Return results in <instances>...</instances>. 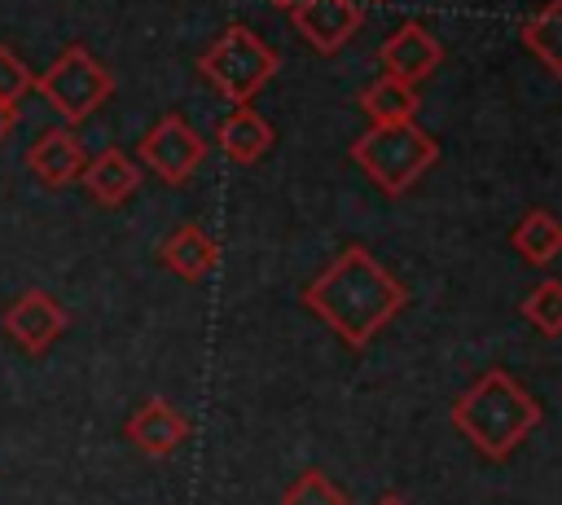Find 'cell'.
<instances>
[{"label": "cell", "instance_id": "obj_8", "mask_svg": "<svg viewBox=\"0 0 562 505\" xmlns=\"http://www.w3.org/2000/svg\"><path fill=\"white\" fill-rule=\"evenodd\" d=\"M378 66H382V75H391V79L417 88L422 79H430V75L443 66V44H439V35L426 31L422 22H400V26L382 40Z\"/></svg>", "mask_w": 562, "mask_h": 505}, {"label": "cell", "instance_id": "obj_11", "mask_svg": "<svg viewBox=\"0 0 562 505\" xmlns=\"http://www.w3.org/2000/svg\"><path fill=\"white\" fill-rule=\"evenodd\" d=\"M127 439L145 452V457H171L184 439H189V417L171 404V400H162V395H149L132 417H127Z\"/></svg>", "mask_w": 562, "mask_h": 505}, {"label": "cell", "instance_id": "obj_23", "mask_svg": "<svg viewBox=\"0 0 562 505\" xmlns=\"http://www.w3.org/2000/svg\"><path fill=\"white\" fill-rule=\"evenodd\" d=\"M268 4H281V9H294L299 0H268Z\"/></svg>", "mask_w": 562, "mask_h": 505}, {"label": "cell", "instance_id": "obj_21", "mask_svg": "<svg viewBox=\"0 0 562 505\" xmlns=\"http://www.w3.org/2000/svg\"><path fill=\"white\" fill-rule=\"evenodd\" d=\"M13 123H18V105H13V101H0V145H4V136L13 132Z\"/></svg>", "mask_w": 562, "mask_h": 505}, {"label": "cell", "instance_id": "obj_15", "mask_svg": "<svg viewBox=\"0 0 562 505\" xmlns=\"http://www.w3.org/2000/svg\"><path fill=\"white\" fill-rule=\"evenodd\" d=\"M509 246L522 263L549 268L562 255V220L549 206H527L509 228Z\"/></svg>", "mask_w": 562, "mask_h": 505}, {"label": "cell", "instance_id": "obj_10", "mask_svg": "<svg viewBox=\"0 0 562 505\" xmlns=\"http://www.w3.org/2000/svg\"><path fill=\"white\" fill-rule=\"evenodd\" d=\"M83 162H88V149H83V141L75 136V127H48V132H40V136L31 141V149H26L31 176H35L40 184H48V189H66L70 180H79Z\"/></svg>", "mask_w": 562, "mask_h": 505}, {"label": "cell", "instance_id": "obj_4", "mask_svg": "<svg viewBox=\"0 0 562 505\" xmlns=\"http://www.w3.org/2000/svg\"><path fill=\"white\" fill-rule=\"evenodd\" d=\"M277 70H281L277 48H272L259 31H250L246 22L224 26V31L198 53V75H202L228 105H250V101L268 88V79H272Z\"/></svg>", "mask_w": 562, "mask_h": 505}, {"label": "cell", "instance_id": "obj_16", "mask_svg": "<svg viewBox=\"0 0 562 505\" xmlns=\"http://www.w3.org/2000/svg\"><path fill=\"white\" fill-rule=\"evenodd\" d=\"M522 44L527 53L562 79V0H544L527 22H522Z\"/></svg>", "mask_w": 562, "mask_h": 505}, {"label": "cell", "instance_id": "obj_13", "mask_svg": "<svg viewBox=\"0 0 562 505\" xmlns=\"http://www.w3.org/2000/svg\"><path fill=\"white\" fill-rule=\"evenodd\" d=\"M79 180H83V189L92 193V202H101V206H123V202L140 189V162H136L132 154H123L119 145H110V149H101L97 158L83 162Z\"/></svg>", "mask_w": 562, "mask_h": 505}, {"label": "cell", "instance_id": "obj_14", "mask_svg": "<svg viewBox=\"0 0 562 505\" xmlns=\"http://www.w3.org/2000/svg\"><path fill=\"white\" fill-rule=\"evenodd\" d=\"M158 263L167 272H176L180 281H202L215 272L220 263V242L202 228V224H180L176 233H167V242L158 246Z\"/></svg>", "mask_w": 562, "mask_h": 505}, {"label": "cell", "instance_id": "obj_7", "mask_svg": "<svg viewBox=\"0 0 562 505\" xmlns=\"http://www.w3.org/2000/svg\"><path fill=\"white\" fill-rule=\"evenodd\" d=\"M290 22H294V31L303 35V44L312 53L334 57L364 26V9L356 0H299L290 9Z\"/></svg>", "mask_w": 562, "mask_h": 505}, {"label": "cell", "instance_id": "obj_22", "mask_svg": "<svg viewBox=\"0 0 562 505\" xmlns=\"http://www.w3.org/2000/svg\"><path fill=\"white\" fill-rule=\"evenodd\" d=\"M373 505H404V501H400V496H378Z\"/></svg>", "mask_w": 562, "mask_h": 505}, {"label": "cell", "instance_id": "obj_2", "mask_svg": "<svg viewBox=\"0 0 562 505\" xmlns=\"http://www.w3.org/2000/svg\"><path fill=\"white\" fill-rule=\"evenodd\" d=\"M448 417L483 457L505 461L540 426L544 408L518 378H509L505 369H487L457 395Z\"/></svg>", "mask_w": 562, "mask_h": 505}, {"label": "cell", "instance_id": "obj_1", "mask_svg": "<svg viewBox=\"0 0 562 505\" xmlns=\"http://www.w3.org/2000/svg\"><path fill=\"white\" fill-rule=\"evenodd\" d=\"M299 303L347 347H369L404 312L408 285L369 246H347L303 285Z\"/></svg>", "mask_w": 562, "mask_h": 505}, {"label": "cell", "instance_id": "obj_5", "mask_svg": "<svg viewBox=\"0 0 562 505\" xmlns=\"http://www.w3.org/2000/svg\"><path fill=\"white\" fill-rule=\"evenodd\" d=\"M35 92L66 119V127H75L110 101L114 75L83 44H70V48H61V57L44 75H35Z\"/></svg>", "mask_w": 562, "mask_h": 505}, {"label": "cell", "instance_id": "obj_18", "mask_svg": "<svg viewBox=\"0 0 562 505\" xmlns=\"http://www.w3.org/2000/svg\"><path fill=\"white\" fill-rule=\"evenodd\" d=\"M518 316L540 329L544 338H562V281L558 277H544L527 290V299L518 303Z\"/></svg>", "mask_w": 562, "mask_h": 505}, {"label": "cell", "instance_id": "obj_20", "mask_svg": "<svg viewBox=\"0 0 562 505\" xmlns=\"http://www.w3.org/2000/svg\"><path fill=\"white\" fill-rule=\"evenodd\" d=\"M26 92H35V70L9 48V44H0V101H22Z\"/></svg>", "mask_w": 562, "mask_h": 505}, {"label": "cell", "instance_id": "obj_3", "mask_svg": "<svg viewBox=\"0 0 562 505\" xmlns=\"http://www.w3.org/2000/svg\"><path fill=\"white\" fill-rule=\"evenodd\" d=\"M351 162L373 180L378 193L400 198L439 162V141L417 119L413 123H369L351 141Z\"/></svg>", "mask_w": 562, "mask_h": 505}, {"label": "cell", "instance_id": "obj_19", "mask_svg": "<svg viewBox=\"0 0 562 505\" xmlns=\"http://www.w3.org/2000/svg\"><path fill=\"white\" fill-rule=\"evenodd\" d=\"M281 505H347L342 487L321 470H299L294 483L281 492Z\"/></svg>", "mask_w": 562, "mask_h": 505}, {"label": "cell", "instance_id": "obj_9", "mask_svg": "<svg viewBox=\"0 0 562 505\" xmlns=\"http://www.w3.org/2000/svg\"><path fill=\"white\" fill-rule=\"evenodd\" d=\"M66 325H70L66 307H61L53 294H44V290H26V294H18V299L4 307V334H9L22 351H31V356H44V351L66 334Z\"/></svg>", "mask_w": 562, "mask_h": 505}, {"label": "cell", "instance_id": "obj_6", "mask_svg": "<svg viewBox=\"0 0 562 505\" xmlns=\"http://www.w3.org/2000/svg\"><path fill=\"white\" fill-rule=\"evenodd\" d=\"M136 154H140V162H145L162 184H184V180L202 167L206 141H202L180 114H162V119L140 136Z\"/></svg>", "mask_w": 562, "mask_h": 505}, {"label": "cell", "instance_id": "obj_17", "mask_svg": "<svg viewBox=\"0 0 562 505\" xmlns=\"http://www.w3.org/2000/svg\"><path fill=\"white\" fill-rule=\"evenodd\" d=\"M360 114H369V123H413L417 119V88L382 75L360 92Z\"/></svg>", "mask_w": 562, "mask_h": 505}, {"label": "cell", "instance_id": "obj_12", "mask_svg": "<svg viewBox=\"0 0 562 505\" xmlns=\"http://www.w3.org/2000/svg\"><path fill=\"white\" fill-rule=\"evenodd\" d=\"M272 141H277V132H272V123H268L255 105H233V110L220 119V127H215L220 154H224L228 162H237V167L259 162V158L272 149Z\"/></svg>", "mask_w": 562, "mask_h": 505}]
</instances>
